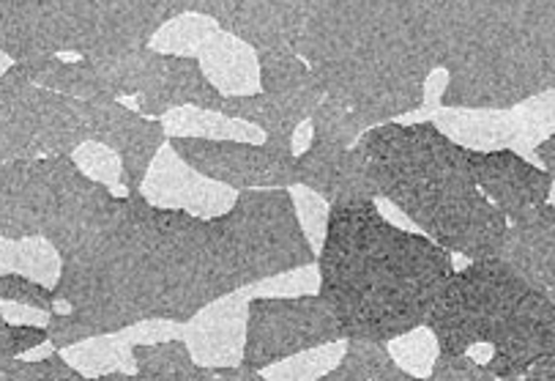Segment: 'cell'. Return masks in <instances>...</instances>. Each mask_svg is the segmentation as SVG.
<instances>
[{"label": "cell", "mask_w": 555, "mask_h": 381, "mask_svg": "<svg viewBox=\"0 0 555 381\" xmlns=\"http://www.w3.org/2000/svg\"><path fill=\"white\" fill-rule=\"evenodd\" d=\"M436 127L470 151L512 149L517 140L515 111L495 107H474V111H443L436 116Z\"/></svg>", "instance_id": "22"}, {"label": "cell", "mask_w": 555, "mask_h": 381, "mask_svg": "<svg viewBox=\"0 0 555 381\" xmlns=\"http://www.w3.org/2000/svg\"><path fill=\"white\" fill-rule=\"evenodd\" d=\"M0 302L41 313L57 310V296L52 285L28 278L23 271H0Z\"/></svg>", "instance_id": "29"}, {"label": "cell", "mask_w": 555, "mask_h": 381, "mask_svg": "<svg viewBox=\"0 0 555 381\" xmlns=\"http://www.w3.org/2000/svg\"><path fill=\"white\" fill-rule=\"evenodd\" d=\"M3 305V302H0ZM47 327L41 323H12L0 307V359L20 357L25 352L44 346Z\"/></svg>", "instance_id": "32"}, {"label": "cell", "mask_w": 555, "mask_h": 381, "mask_svg": "<svg viewBox=\"0 0 555 381\" xmlns=\"http://www.w3.org/2000/svg\"><path fill=\"white\" fill-rule=\"evenodd\" d=\"M499 258L555 302V203L512 220Z\"/></svg>", "instance_id": "17"}, {"label": "cell", "mask_w": 555, "mask_h": 381, "mask_svg": "<svg viewBox=\"0 0 555 381\" xmlns=\"http://www.w3.org/2000/svg\"><path fill=\"white\" fill-rule=\"evenodd\" d=\"M512 111L517 118V140L512 151L531 156L533 149L555 132V88L528 97L526 102L515 104Z\"/></svg>", "instance_id": "27"}, {"label": "cell", "mask_w": 555, "mask_h": 381, "mask_svg": "<svg viewBox=\"0 0 555 381\" xmlns=\"http://www.w3.org/2000/svg\"><path fill=\"white\" fill-rule=\"evenodd\" d=\"M389 352L395 354V359L408 370V373L418 376L429 373L433 359H436L438 354V343L427 327H416V330L389 341Z\"/></svg>", "instance_id": "31"}, {"label": "cell", "mask_w": 555, "mask_h": 381, "mask_svg": "<svg viewBox=\"0 0 555 381\" xmlns=\"http://www.w3.org/2000/svg\"><path fill=\"white\" fill-rule=\"evenodd\" d=\"M113 190L91 179L72 154H47L0 165V239H44L66 255L99 223Z\"/></svg>", "instance_id": "8"}, {"label": "cell", "mask_w": 555, "mask_h": 381, "mask_svg": "<svg viewBox=\"0 0 555 381\" xmlns=\"http://www.w3.org/2000/svg\"><path fill=\"white\" fill-rule=\"evenodd\" d=\"M134 99H138V113L149 118H162L176 111V107H197V111L219 113L224 93L208 80L201 61L192 59V55L165 52L156 82Z\"/></svg>", "instance_id": "18"}, {"label": "cell", "mask_w": 555, "mask_h": 381, "mask_svg": "<svg viewBox=\"0 0 555 381\" xmlns=\"http://www.w3.org/2000/svg\"><path fill=\"white\" fill-rule=\"evenodd\" d=\"M167 145L197 174L235 192L296 187V179H293L296 151L274 140L255 143V140L170 135Z\"/></svg>", "instance_id": "11"}, {"label": "cell", "mask_w": 555, "mask_h": 381, "mask_svg": "<svg viewBox=\"0 0 555 381\" xmlns=\"http://www.w3.org/2000/svg\"><path fill=\"white\" fill-rule=\"evenodd\" d=\"M246 302L238 291L203 307L190 321L186 346L201 365H238L244 348Z\"/></svg>", "instance_id": "19"}, {"label": "cell", "mask_w": 555, "mask_h": 381, "mask_svg": "<svg viewBox=\"0 0 555 381\" xmlns=\"http://www.w3.org/2000/svg\"><path fill=\"white\" fill-rule=\"evenodd\" d=\"M293 201H296L298 220H301L304 233L310 239L312 247H321L323 233H326V220H328V203L321 195H315L312 190L301 187L298 192H293Z\"/></svg>", "instance_id": "35"}, {"label": "cell", "mask_w": 555, "mask_h": 381, "mask_svg": "<svg viewBox=\"0 0 555 381\" xmlns=\"http://www.w3.org/2000/svg\"><path fill=\"white\" fill-rule=\"evenodd\" d=\"M323 0H201L197 12L253 50H291L315 17Z\"/></svg>", "instance_id": "12"}, {"label": "cell", "mask_w": 555, "mask_h": 381, "mask_svg": "<svg viewBox=\"0 0 555 381\" xmlns=\"http://www.w3.org/2000/svg\"><path fill=\"white\" fill-rule=\"evenodd\" d=\"M258 55L260 91L274 99L298 124L310 122L323 99V88L310 64L291 50H255Z\"/></svg>", "instance_id": "20"}, {"label": "cell", "mask_w": 555, "mask_h": 381, "mask_svg": "<svg viewBox=\"0 0 555 381\" xmlns=\"http://www.w3.org/2000/svg\"><path fill=\"white\" fill-rule=\"evenodd\" d=\"M287 187L241 190L217 217L115 198L52 283L66 313H47V343L66 352L140 323H190L203 307L315 264Z\"/></svg>", "instance_id": "1"}, {"label": "cell", "mask_w": 555, "mask_h": 381, "mask_svg": "<svg viewBox=\"0 0 555 381\" xmlns=\"http://www.w3.org/2000/svg\"><path fill=\"white\" fill-rule=\"evenodd\" d=\"M165 118L167 138L170 135H190V138H230V140H260V129L253 124L228 118L214 111H197V107H176Z\"/></svg>", "instance_id": "25"}, {"label": "cell", "mask_w": 555, "mask_h": 381, "mask_svg": "<svg viewBox=\"0 0 555 381\" xmlns=\"http://www.w3.org/2000/svg\"><path fill=\"white\" fill-rule=\"evenodd\" d=\"M452 45V0H323L296 45L323 97L366 122L418 113Z\"/></svg>", "instance_id": "2"}, {"label": "cell", "mask_w": 555, "mask_h": 381, "mask_svg": "<svg viewBox=\"0 0 555 381\" xmlns=\"http://www.w3.org/2000/svg\"><path fill=\"white\" fill-rule=\"evenodd\" d=\"M88 376L64 354L52 352L41 359H0V381H86Z\"/></svg>", "instance_id": "28"}, {"label": "cell", "mask_w": 555, "mask_h": 381, "mask_svg": "<svg viewBox=\"0 0 555 381\" xmlns=\"http://www.w3.org/2000/svg\"><path fill=\"white\" fill-rule=\"evenodd\" d=\"M370 127L373 124L361 113L350 111L348 104L332 97H323L310 116V138L332 145H353Z\"/></svg>", "instance_id": "26"}, {"label": "cell", "mask_w": 555, "mask_h": 381, "mask_svg": "<svg viewBox=\"0 0 555 381\" xmlns=\"http://www.w3.org/2000/svg\"><path fill=\"white\" fill-rule=\"evenodd\" d=\"M555 88V0H463L441 111H509Z\"/></svg>", "instance_id": "6"}, {"label": "cell", "mask_w": 555, "mask_h": 381, "mask_svg": "<svg viewBox=\"0 0 555 381\" xmlns=\"http://www.w3.org/2000/svg\"><path fill=\"white\" fill-rule=\"evenodd\" d=\"M337 341H345L343 330L321 294H266L246 302L241 348V363L246 368L263 373L282 359Z\"/></svg>", "instance_id": "10"}, {"label": "cell", "mask_w": 555, "mask_h": 381, "mask_svg": "<svg viewBox=\"0 0 555 381\" xmlns=\"http://www.w3.org/2000/svg\"><path fill=\"white\" fill-rule=\"evenodd\" d=\"M318 264V294L345 341L389 343L424 327L454 271V253L395 226L375 201L328 206Z\"/></svg>", "instance_id": "3"}, {"label": "cell", "mask_w": 555, "mask_h": 381, "mask_svg": "<svg viewBox=\"0 0 555 381\" xmlns=\"http://www.w3.org/2000/svg\"><path fill=\"white\" fill-rule=\"evenodd\" d=\"M80 113L88 124V138L118 154L120 187L127 192H138L143 187L151 162L167 143V129L162 118L143 116L127 104H120L118 99L80 102Z\"/></svg>", "instance_id": "13"}, {"label": "cell", "mask_w": 555, "mask_h": 381, "mask_svg": "<svg viewBox=\"0 0 555 381\" xmlns=\"http://www.w3.org/2000/svg\"><path fill=\"white\" fill-rule=\"evenodd\" d=\"M416 376L408 373L395 354L389 352V343L361 341L350 338L345 341L343 357L334 368L321 376V381H413Z\"/></svg>", "instance_id": "24"}, {"label": "cell", "mask_w": 555, "mask_h": 381, "mask_svg": "<svg viewBox=\"0 0 555 381\" xmlns=\"http://www.w3.org/2000/svg\"><path fill=\"white\" fill-rule=\"evenodd\" d=\"M192 59L201 61L208 80L222 93H255L260 88L255 50L219 25L203 39Z\"/></svg>", "instance_id": "21"}, {"label": "cell", "mask_w": 555, "mask_h": 381, "mask_svg": "<svg viewBox=\"0 0 555 381\" xmlns=\"http://www.w3.org/2000/svg\"><path fill=\"white\" fill-rule=\"evenodd\" d=\"M378 198L402 212L424 237L470 261L495 258L509 220L470 174V149L436 122L370 127L359 140Z\"/></svg>", "instance_id": "4"}, {"label": "cell", "mask_w": 555, "mask_h": 381, "mask_svg": "<svg viewBox=\"0 0 555 381\" xmlns=\"http://www.w3.org/2000/svg\"><path fill=\"white\" fill-rule=\"evenodd\" d=\"M547 203H555V181H553V190H550V201Z\"/></svg>", "instance_id": "37"}, {"label": "cell", "mask_w": 555, "mask_h": 381, "mask_svg": "<svg viewBox=\"0 0 555 381\" xmlns=\"http://www.w3.org/2000/svg\"><path fill=\"white\" fill-rule=\"evenodd\" d=\"M468 162L476 187L506 214L509 223L550 201L555 179L517 151H470Z\"/></svg>", "instance_id": "14"}, {"label": "cell", "mask_w": 555, "mask_h": 381, "mask_svg": "<svg viewBox=\"0 0 555 381\" xmlns=\"http://www.w3.org/2000/svg\"><path fill=\"white\" fill-rule=\"evenodd\" d=\"M75 162L86 170L91 179L102 181V185L113 187L120 185V160L115 151H109L107 145L96 143V140H86L82 145L75 149Z\"/></svg>", "instance_id": "33"}, {"label": "cell", "mask_w": 555, "mask_h": 381, "mask_svg": "<svg viewBox=\"0 0 555 381\" xmlns=\"http://www.w3.org/2000/svg\"><path fill=\"white\" fill-rule=\"evenodd\" d=\"M88 138L80 102L25 80L9 66L0 75V165L47 154H75Z\"/></svg>", "instance_id": "9"}, {"label": "cell", "mask_w": 555, "mask_h": 381, "mask_svg": "<svg viewBox=\"0 0 555 381\" xmlns=\"http://www.w3.org/2000/svg\"><path fill=\"white\" fill-rule=\"evenodd\" d=\"M433 381H492L490 370L470 354H447L438 352L429 368Z\"/></svg>", "instance_id": "34"}, {"label": "cell", "mask_w": 555, "mask_h": 381, "mask_svg": "<svg viewBox=\"0 0 555 381\" xmlns=\"http://www.w3.org/2000/svg\"><path fill=\"white\" fill-rule=\"evenodd\" d=\"M140 192L156 206L183 208V212H192L197 217H217V214L228 212L238 195L230 187L206 179L195 168H190L167 143L151 162Z\"/></svg>", "instance_id": "16"}, {"label": "cell", "mask_w": 555, "mask_h": 381, "mask_svg": "<svg viewBox=\"0 0 555 381\" xmlns=\"http://www.w3.org/2000/svg\"><path fill=\"white\" fill-rule=\"evenodd\" d=\"M201 0H0V52L12 61L47 55H115L151 39Z\"/></svg>", "instance_id": "7"}, {"label": "cell", "mask_w": 555, "mask_h": 381, "mask_svg": "<svg viewBox=\"0 0 555 381\" xmlns=\"http://www.w3.org/2000/svg\"><path fill=\"white\" fill-rule=\"evenodd\" d=\"M531 156H533V160H537L539 168H544L555 179V132L550 135V138H544L542 143H539L537 149H533Z\"/></svg>", "instance_id": "36"}, {"label": "cell", "mask_w": 555, "mask_h": 381, "mask_svg": "<svg viewBox=\"0 0 555 381\" xmlns=\"http://www.w3.org/2000/svg\"><path fill=\"white\" fill-rule=\"evenodd\" d=\"M134 379L138 381H214V365L192 357L186 341H151L132 346Z\"/></svg>", "instance_id": "23"}, {"label": "cell", "mask_w": 555, "mask_h": 381, "mask_svg": "<svg viewBox=\"0 0 555 381\" xmlns=\"http://www.w3.org/2000/svg\"><path fill=\"white\" fill-rule=\"evenodd\" d=\"M339 343L343 341L328 343V346L310 348V352H301V354H296V357H287V359H282V363L271 365L269 370H274V373H271V379H276V381L321 379V376L326 373L328 368H334V365H337V359L343 357L345 346H339Z\"/></svg>", "instance_id": "30"}, {"label": "cell", "mask_w": 555, "mask_h": 381, "mask_svg": "<svg viewBox=\"0 0 555 381\" xmlns=\"http://www.w3.org/2000/svg\"><path fill=\"white\" fill-rule=\"evenodd\" d=\"M293 179H296V187H307L321 195L328 206L378 198V187L366 168L364 151L356 143L332 145L310 138V145H304L301 154L296 156Z\"/></svg>", "instance_id": "15"}, {"label": "cell", "mask_w": 555, "mask_h": 381, "mask_svg": "<svg viewBox=\"0 0 555 381\" xmlns=\"http://www.w3.org/2000/svg\"><path fill=\"white\" fill-rule=\"evenodd\" d=\"M424 327L438 352H487L481 365L492 381L526 379L528 370L555 357V302L499 255L454 269Z\"/></svg>", "instance_id": "5"}]
</instances>
